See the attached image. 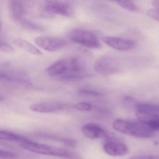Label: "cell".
Returning <instances> with one entry per match:
<instances>
[{
    "label": "cell",
    "instance_id": "obj_1",
    "mask_svg": "<svg viewBox=\"0 0 159 159\" xmlns=\"http://www.w3.org/2000/svg\"><path fill=\"white\" fill-rule=\"evenodd\" d=\"M114 129L120 133L138 138H149L155 136V131L140 121L117 119L113 122Z\"/></svg>",
    "mask_w": 159,
    "mask_h": 159
},
{
    "label": "cell",
    "instance_id": "obj_2",
    "mask_svg": "<svg viewBox=\"0 0 159 159\" xmlns=\"http://www.w3.org/2000/svg\"><path fill=\"white\" fill-rule=\"evenodd\" d=\"M21 146L28 151L40 155L53 156L66 159H82L79 154L73 151L35 143L30 140L21 143Z\"/></svg>",
    "mask_w": 159,
    "mask_h": 159
},
{
    "label": "cell",
    "instance_id": "obj_3",
    "mask_svg": "<svg viewBox=\"0 0 159 159\" xmlns=\"http://www.w3.org/2000/svg\"><path fill=\"white\" fill-rule=\"evenodd\" d=\"M68 37L72 42L90 49H99L101 47L96 35L89 31L74 29L69 33Z\"/></svg>",
    "mask_w": 159,
    "mask_h": 159
},
{
    "label": "cell",
    "instance_id": "obj_4",
    "mask_svg": "<svg viewBox=\"0 0 159 159\" xmlns=\"http://www.w3.org/2000/svg\"><path fill=\"white\" fill-rule=\"evenodd\" d=\"M94 69L96 72L101 75H113L120 71L121 62L116 57L104 56L95 61Z\"/></svg>",
    "mask_w": 159,
    "mask_h": 159
},
{
    "label": "cell",
    "instance_id": "obj_5",
    "mask_svg": "<svg viewBox=\"0 0 159 159\" xmlns=\"http://www.w3.org/2000/svg\"><path fill=\"white\" fill-rule=\"evenodd\" d=\"M45 10L49 16L56 14L72 17L74 14L73 7L69 3L62 0H46Z\"/></svg>",
    "mask_w": 159,
    "mask_h": 159
},
{
    "label": "cell",
    "instance_id": "obj_6",
    "mask_svg": "<svg viewBox=\"0 0 159 159\" xmlns=\"http://www.w3.org/2000/svg\"><path fill=\"white\" fill-rule=\"evenodd\" d=\"M135 110L138 120L143 124L150 120L159 117V105L138 103L135 105Z\"/></svg>",
    "mask_w": 159,
    "mask_h": 159
},
{
    "label": "cell",
    "instance_id": "obj_7",
    "mask_svg": "<svg viewBox=\"0 0 159 159\" xmlns=\"http://www.w3.org/2000/svg\"><path fill=\"white\" fill-rule=\"evenodd\" d=\"M34 41L36 45L49 52L58 51L67 44V42L65 40L58 37L38 36L35 39Z\"/></svg>",
    "mask_w": 159,
    "mask_h": 159
},
{
    "label": "cell",
    "instance_id": "obj_8",
    "mask_svg": "<svg viewBox=\"0 0 159 159\" xmlns=\"http://www.w3.org/2000/svg\"><path fill=\"white\" fill-rule=\"evenodd\" d=\"M101 40L110 47L121 51H127L132 49L135 43L132 40L113 36H103Z\"/></svg>",
    "mask_w": 159,
    "mask_h": 159
},
{
    "label": "cell",
    "instance_id": "obj_9",
    "mask_svg": "<svg viewBox=\"0 0 159 159\" xmlns=\"http://www.w3.org/2000/svg\"><path fill=\"white\" fill-rule=\"evenodd\" d=\"M105 152L112 157H123L129 153V150L125 144L116 140H110L104 145Z\"/></svg>",
    "mask_w": 159,
    "mask_h": 159
},
{
    "label": "cell",
    "instance_id": "obj_10",
    "mask_svg": "<svg viewBox=\"0 0 159 159\" xmlns=\"http://www.w3.org/2000/svg\"><path fill=\"white\" fill-rule=\"evenodd\" d=\"M84 135L91 139H101L107 138L108 134L101 126L94 123L85 124L82 129Z\"/></svg>",
    "mask_w": 159,
    "mask_h": 159
},
{
    "label": "cell",
    "instance_id": "obj_11",
    "mask_svg": "<svg viewBox=\"0 0 159 159\" xmlns=\"http://www.w3.org/2000/svg\"><path fill=\"white\" fill-rule=\"evenodd\" d=\"M29 108L31 111L37 113H53L62 110L64 106L59 103L44 102L31 105Z\"/></svg>",
    "mask_w": 159,
    "mask_h": 159
},
{
    "label": "cell",
    "instance_id": "obj_12",
    "mask_svg": "<svg viewBox=\"0 0 159 159\" xmlns=\"http://www.w3.org/2000/svg\"><path fill=\"white\" fill-rule=\"evenodd\" d=\"M8 9L11 17L16 21L20 23L24 19L25 10L22 3L19 0H9Z\"/></svg>",
    "mask_w": 159,
    "mask_h": 159
},
{
    "label": "cell",
    "instance_id": "obj_13",
    "mask_svg": "<svg viewBox=\"0 0 159 159\" xmlns=\"http://www.w3.org/2000/svg\"><path fill=\"white\" fill-rule=\"evenodd\" d=\"M68 70V64L66 59L58 61L49 66L46 72L51 76H60Z\"/></svg>",
    "mask_w": 159,
    "mask_h": 159
},
{
    "label": "cell",
    "instance_id": "obj_14",
    "mask_svg": "<svg viewBox=\"0 0 159 159\" xmlns=\"http://www.w3.org/2000/svg\"><path fill=\"white\" fill-rule=\"evenodd\" d=\"M13 43L17 47L30 54L35 56L43 55V53L39 49L24 39L21 38L15 39Z\"/></svg>",
    "mask_w": 159,
    "mask_h": 159
},
{
    "label": "cell",
    "instance_id": "obj_15",
    "mask_svg": "<svg viewBox=\"0 0 159 159\" xmlns=\"http://www.w3.org/2000/svg\"><path fill=\"white\" fill-rule=\"evenodd\" d=\"M0 139L5 141H15L21 143L26 142L29 139L21 135L6 130L0 131Z\"/></svg>",
    "mask_w": 159,
    "mask_h": 159
},
{
    "label": "cell",
    "instance_id": "obj_16",
    "mask_svg": "<svg viewBox=\"0 0 159 159\" xmlns=\"http://www.w3.org/2000/svg\"><path fill=\"white\" fill-rule=\"evenodd\" d=\"M39 136L44 137V138H47V139L60 142V143L64 144L65 145L70 147H75L76 146L77 144L76 141L73 139L63 138V137H59V136L49 134H39Z\"/></svg>",
    "mask_w": 159,
    "mask_h": 159
},
{
    "label": "cell",
    "instance_id": "obj_17",
    "mask_svg": "<svg viewBox=\"0 0 159 159\" xmlns=\"http://www.w3.org/2000/svg\"><path fill=\"white\" fill-rule=\"evenodd\" d=\"M121 7L131 11H138V8L132 0H120L118 2Z\"/></svg>",
    "mask_w": 159,
    "mask_h": 159
},
{
    "label": "cell",
    "instance_id": "obj_18",
    "mask_svg": "<svg viewBox=\"0 0 159 159\" xmlns=\"http://www.w3.org/2000/svg\"><path fill=\"white\" fill-rule=\"evenodd\" d=\"M21 25L23 26L25 29L33 31H42L43 28L41 26L30 21V20H25V19L21 20L20 22Z\"/></svg>",
    "mask_w": 159,
    "mask_h": 159
},
{
    "label": "cell",
    "instance_id": "obj_19",
    "mask_svg": "<svg viewBox=\"0 0 159 159\" xmlns=\"http://www.w3.org/2000/svg\"><path fill=\"white\" fill-rule=\"evenodd\" d=\"M78 93L81 95L85 96H95V97H100L102 96L103 94L97 91L88 89H81L77 91Z\"/></svg>",
    "mask_w": 159,
    "mask_h": 159
},
{
    "label": "cell",
    "instance_id": "obj_20",
    "mask_svg": "<svg viewBox=\"0 0 159 159\" xmlns=\"http://www.w3.org/2000/svg\"><path fill=\"white\" fill-rule=\"evenodd\" d=\"M92 105L86 102H80L76 104L74 107L78 111H90L92 109Z\"/></svg>",
    "mask_w": 159,
    "mask_h": 159
},
{
    "label": "cell",
    "instance_id": "obj_21",
    "mask_svg": "<svg viewBox=\"0 0 159 159\" xmlns=\"http://www.w3.org/2000/svg\"><path fill=\"white\" fill-rule=\"evenodd\" d=\"M0 50L6 54H12L14 52V48L9 44L1 41L0 43Z\"/></svg>",
    "mask_w": 159,
    "mask_h": 159
},
{
    "label": "cell",
    "instance_id": "obj_22",
    "mask_svg": "<svg viewBox=\"0 0 159 159\" xmlns=\"http://www.w3.org/2000/svg\"><path fill=\"white\" fill-rule=\"evenodd\" d=\"M16 157L15 153L9 151H6L1 149L0 150V157L2 158L12 159L15 158Z\"/></svg>",
    "mask_w": 159,
    "mask_h": 159
},
{
    "label": "cell",
    "instance_id": "obj_23",
    "mask_svg": "<svg viewBox=\"0 0 159 159\" xmlns=\"http://www.w3.org/2000/svg\"><path fill=\"white\" fill-rule=\"evenodd\" d=\"M147 15L149 17L159 21V9H151L147 11Z\"/></svg>",
    "mask_w": 159,
    "mask_h": 159
},
{
    "label": "cell",
    "instance_id": "obj_24",
    "mask_svg": "<svg viewBox=\"0 0 159 159\" xmlns=\"http://www.w3.org/2000/svg\"><path fill=\"white\" fill-rule=\"evenodd\" d=\"M129 159H159V156H143L133 157Z\"/></svg>",
    "mask_w": 159,
    "mask_h": 159
},
{
    "label": "cell",
    "instance_id": "obj_25",
    "mask_svg": "<svg viewBox=\"0 0 159 159\" xmlns=\"http://www.w3.org/2000/svg\"><path fill=\"white\" fill-rule=\"evenodd\" d=\"M152 4L156 7V8L159 9V0H153Z\"/></svg>",
    "mask_w": 159,
    "mask_h": 159
},
{
    "label": "cell",
    "instance_id": "obj_26",
    "mask_svg": "<svg viewBox=\"0 0 159 159\" xmlns=\"http://www.w3.org/2000/svg\"><path fill=\"white\" fill-rule=\"evenodd\" d=\"M108 1H115V2H116L118 3L120 0H108Z\"/></svg>",
    "mask_w": 159,
    "mask_h": 159
}]
</instances>
